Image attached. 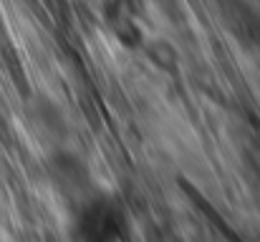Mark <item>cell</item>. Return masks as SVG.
Instances as JSON below:
<instances>
[{"instance_id": "cell-1", "label": "cell", "mask_w": 260, "mask_h": 242, "mask_svg": "<svg viewBox=\"0 0 260 242\" xmlns=\"http://www.w3.org/2000/svg\"><path fill=\"white\" fill-rule=\"evenodd\" d=\"M76 242H121L124 240V215L111 197H86L74 217Z\"/></svg>"}]
</instances>
